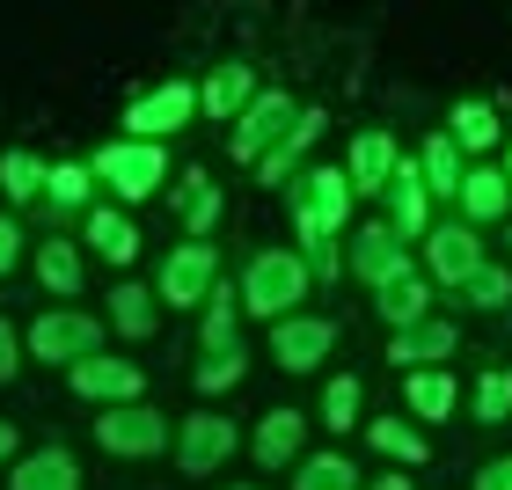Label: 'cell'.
Masks as SVG:
<instances>
[{
	"instance_id": "6da1fadb",
	"label": "cell",
	"mask_w": 512,
	"mask_h": 490,
	"mask_svg": "<svg viewBox=\"0 0 512 490\" xmlns=\"http://www.w3.org/2000/svg\"><path fill=\"white\" fill-rule=\"evenodd\" d=\"M308 293H315V278H308V264H300V249H256L242 264V286H235L242 315H256V322L300 315V300H308Z\"/></svg>"
},
{
	"instance_id": "7a4b0ae2",
	"label": "cell",
	"mask_w": 512,
	"mask_h": 490,
	"mask_svg": "<svg viewBox=\"0 0 512 490\" xmlns=\"http://www.w3.org/2000/svg\"><path fill=\"white\" fill-rule=\"evenodd\" d=\"M88 176H96V191H110L118 205H147L161 183H169V147H147V139H110V147L88 154Z\"/></svg>"
},
{
	"instance_id": "3957f363",
	"label": "cell",
	"mask_w": 512,
	"mask_h": 490,
	"mask_svg": "<svg viewBox=\"0 0 512 490\" xmlns=\"http://www.w3.org/2000/svg\"><path fill=\"white\" fill-rule=\"evenodd\" d=\"M22 352L44 359V366H66L74 373L81 359H103V315H81V308H44L30 330H22Z\"/></svg>"
},
{
	"instance_id": "277c9868",
	"label": "cell",
	"mask_w": 512,
	"mask_h": 490,
	"mask_svg": "<svg viewBox=\"0 0 512 490\" xmlns=\"http://www.w3.org/2000/svg\"><path fill=\"white\" fill-rule=\"evenodd\" d=\"M96 447L118 454V461H154V454L176 447V425L154 403H125V410H103L96 417Z\"/></svg>"
},
{
	"instance_id": "5b68a950",
	"label": "cell",
	"mask_w": 512,
	"mask_h": 490,
	"mask_svg": "<svg viewBox=\"0 0 512 490\" xmlns=\"http://www.w3.org/2000/svg\"><path fill=\"white\" fill-rule=\"evenodd\" d=\"M220 286V249L213 242H176L169 256H161V271H154V300L161 308H205V293Z\"/></svg>"
},
{
	"instance_id": "8992f818",
	"label": "cell",
	"mask_w": 512,
	"mask_h": 490,
	"mask_svg": "<svg viewBox=\"0 0 512 490\" xmlns=\"http://www.w3.org/2000/svg\"><path fill=\"white\" fill-rule=\"evenodd\" d=\"M198 118V88L191 81H154V88H139V96L125 103V132L118 139H147V147H161L169 132H183Z\"/></svg>"
},
{
	"instance_id": "52a82bcc",
	"label": "cell",
	"mask_w": 512,
	"mask_h": 490,
	"mask_svg": "<svg viewBox=\"0 0 512 490\" xmlns=\"http://www.w3.org/2000/svg\"><path fill=\"white\" fill-rule=\"evenodd\" d=\"M235 447H242L235 417H220V410L176 417V476H220L227 461H235Z\"/></svg>"
},
{
	"instance_id": "ba28073f",
	"label": "cell",
	"mask_w": 512,
	"mask_h": 490,
	"mask_svg": "<svg viewBox=\"0 0 512 490\" xmlns=\"http://www.w3.org/2000/svg\"><path fill=\"white\" fill-rule=\"evenodd\" d=\"M66 388L81 395V403H96V410H125V403H147V373H139L132 359H81L74 373H66Z\"/></svg>"
},
{
	"instance_id": "9c48e42d",
	"label": "cell",
	"mask_w": 512,
	"mask_h": 490,
	"mask_svg": "<svg viewBox=\"0 0 512 490\" xmlns=\"http://www.w3.org/2000/svg\"><path fill=\"white\" fill-rule=\"evenodd\" d=\"M293 118H300V110H293L286 88H256V103L235 118V139H227V147H235V161H249V169H256V161H264L278 139H286Z\"/></svg>"
},
{
	"instance_id": "30bf717a",
	"label": "cell",
	"mask_w": 512,
	"mask_h": 490,
	"mask_svg": "<svg viewBox=\"0 0 512 490\" xmlns=\"http://www.w3.org/2000/svg\"><path fill=\"white\" fill-rule=\"evenodd\" d=\"M483 271V242H476V227H461V220H439L432 235H425V278L432 286H469V278Z\"/></svg>"
},
{
	"instance_id": "8fae6325",
	"label": "cell",
	"mask_w": 512,
	"mask_h": 490,
	"mask_svg": "<svg viewBox=\"0 0 512 490\" xmlns=\"http://www.w3.org/2000/svg\"><path fill=\"white\" fill-rule=\"evenodd\" d=\"M330 352H337V322L330 315H286V322H271V359L286 373H315Z\"/></svg>"
},
{
	"instance_id": "7c38bea8",
	"label": "cell",
	"mask_w": 512,
	"mask_h": 490,
	"mask_svg": "<svg viewBox=\"0 0 512 490\" xmlns=\"http://www.w3.org/2000/svg\"><path fill=\"white\" fill-rule=\"evenodd\" d=\"M249 454H256V469H271V476H286V469H300L308 461V417L300 410H264L256 417V432H249Z\"/></svg>"
},
{
	"instance_id": "4fadbf2b",
	"label": "cell",
	"mask_w": 512,
	"mask_h": 490,
	"mask_svg": "<svg viewBox=\"0 0 512 490\" xmlns=\"http://www.w3.org/2000/svg\"><path fill=\"white\" fill-rule=\"evenodd\" d=\"M381 198H388V235L403 242V249L432 235V198H425V176H417V161H410V154L395 161V183H388Z\"/></svg>"
},
{
	"instance_id": "5bb4252c",
	"label": "cell",
	"mask_w": 512,
	"mask_h": 490,
	"mask_svg": "<svg viewBox=\"0 0 512 490\" xmlns=\"http://www.w3.org/2000/svg\"><path fill=\"white\" fill-rule=\"evenodd\" d=\"M395 161H403V147H395V132H359L352 154H344V183H352V198H381L395 183Z\"/></svg>"
},
{
	"instance_id": "9a60e30c",
	"label": "cell",
	"mask_w": 512,
	"mask_h": 490,
	"mask_svg": "<svg viewBox=\"0 0 512 490\" xmlns=\"http://www.w3.org/2000/svg\"><path fill=\"white\" fill-rule=\"evenodd\" d=\"M249 103H256V66H249V59H220L213 74L198 81V110H205L213 125H235Z\"/></svg>"
},
{
	"instance_id": "2e32d148",
	"label": "cell",
	"mask_w": 512,
	"mask_h": 490,
	"mask_svg": "<svg viewBox=\"0 0 512 490\" xmlns=\"http://www.w3.org/2000/svg\"><path fill=\"white\" fill-rule=\"evenodd\" d=\"M403 264H410V249L388 235V220H366V227H352V264H344V271H352L359 286H388V278L403 271Z\"/></svg>"
},
{
	"instance_id": "e0dca14e",
	"label": "cell",
	"mask_w": 512,
	"mask_h": 490,
	"mask_svg": "<svg viewBox=\"0 0 512 490\" xmlns=\"http://www.w3.org/2000/svg\"><path fill=\"white\" fill-rule=\"evenodd\" d=\"M374 315L388 322V330H417V322H432V278L403 264L388 286H374Z\"/></svg>"
},
{
	"instance_id": "ac0fdd59",
	"label": "cell",
	"mask_w": 512,
	"mask_h": 490,
	"mask_svg": "<svg viewBox=\"0 0 512 490\" xmlns=\"http://www.w3.org/2000/svg\"><path fill=\"white\" fill-rule=\"evenodd\" d=\"M454 344H461L454 322L432 315V322H417V330H395V337H388V359L403 366V373H432L439 359H454Z\"/></svg>"
},
{
	"instance_id": "d6986e66",
	"label": "cell",
	"mask_w": 512,
	"mask_h": 490,
	"mask_svg": "<svg viewBox=\"0 0 512 490\" xmlns=\"http://www.w3.org/2000/svg\"><path fill=\"white\" fill-rule=\"evenodd\" d=\"M103 330H118L125 344H147V337L161 330V300H154V286H132V278H118V286H110Z\"/></svg>"
},
{
	"instance_id": "ffe728a7",
	"label": "cell",
	"mask_w": 512,
	"mask_h": 490,
	"mask_svg": "<svg viewBox=\"0 0 512 490\" xmlns=\"http://www.w3.org/2000/svg\"><path fill=\"white\" fill-rule=\"evenodd\" d=\"M8 490H81V461L66 447H30L8 469Z\"/></svg>"
},
{
	"instance_id": "44dd1931",
	"label": "cell",
	"mask_w": 512,
	"mask_h": 490,
	"mask_svg": "<svg viewBox=\"0 0 512 490\" xmlns=\"http://www.w3.org/2000/svg\"><path fill=\"white\" fill-rule=\"evenodd\" d=\"M44 205H52L59 220L96 213V176H88V161H52V169H44Z\"/></svg>"
},
{
	"instance_id": "7402d4cb",
	"label": "cell",
	"mask_w": 512,
	"mask_h": 490,
	"mask_svg": "<svg viewBox=\"0 0 512 490\" xmlns=\"http://www.w3.org/2000/svg\"><path fill=\"white\" fill-rule=\"evenodd\" d=\"M461 227H491V220H505L512 213V183H505V169H469L461 176Z\"/></svg>"
},
{
	"instance_id": "603a6c76",
	"label": "cell",
	"mask_w": 512,
	"mask_h": 490,
	"mask_svg": "<svg viewBox=\"0 0 512 490\" xmlns=\"http://www.w3.org/2000/svg\"><path fill=\"white\" fill-rule=\"evenodd\" d=\"M81 242L96 249L103 264H118V271H125L132 256H139V227H132V213H118V205H96V213L81 220Z\"/></svg>"
},
{
	"instance_id": "cb8c5ba5",
	"label": "cell",
	"mask_w": 512,
	"mask_h": 490,
	"mask_svg": "<svg viewBox=\"0 0 512 490\" xmlns=\"http://www.w3.org/2000/svg\"><path fill=\"white\" fill-rule=\"evenodd\" d=\"M220 183L205 176V169H191L183 176V191H176V220H183V242H213V227H220Z\"/></svg>"
},
{
	"instance_id": "d4e9b609",
	"label": "cell",
	"mask_w": 512,
	"mask_h": 490,
	"mask_svg": "<svg viewBox=\"0 0 512 490\" xmlns=\"http://www.w3.org/2000/svg\"><path fill=\"white\" fill-rule=\"evenodd\" d=\"M322 125H330V118H322V110L308 103V110H300V118L286 125V139H278V147H271L264 161H256V183H286V176L300 169V154H308L315 139H322Z\"/></svg>"
},
{
	"instance_id": "484cf974",
	"label": "cell",
	"mask_w": 512,
	"mask_h": 490,
	"mask_svg": "<svg viewBox=\"0 0 512 490\" xmlns=\"http://www.w3.org/2000/svg\"><path fill=\"white\" fill-rule=\"evenodd\" d=\"M417 176H425V198H461V176H469V161L447 132H432L425 147H417Z\"/></svg>"
},
{
	"instance_id": "4316f807",
	"label": "cell",
	"mask_w": 512,
	"mask_h": 490,
	"mask_svg": "<svg viewBox=\"0 0 512 490\" xmlns=\"http://www.w3.org/2000/svg\"><path fill=\"white\" fill-rule=\"evenodd\" d=\"M81 278H88V264H81V242H37V286L44 293H59V300H74L81 293Z\"/></svg>"
},
{
	"instance_id": "83f0119b",
	"label": "cell",
	"mask_w": 512,
	"mask_h": 490,
	"mask_svg": "<svg viewBox=\"0 0 512 490\" xmlns=\"http://www.w3.org/2000/svg\"><path fill=\"white\" fill-rule=\"evenodd\" d=\"M447 139L461 147V161H469V154H491L498 139H505V125H498V110H491V103H454Z\"/></svg>"
},
{
	"instance_id": "f1b7e54d",
	"label": "cell",
	"mask_w": 512,
	"mask_h": 490,
	"mask_svg": "<svg viewBox=\"0 0 512 490\" xmlns=\"http://www.w3.org/2000/svg\"><path fill=\"white\" fill-rule=\"evenodd\" d=\"M198 315H205V322H198L205 352H235V344H242V300H235V286H213Z\"/></svg>"
},
{
	"instance_id": "f546056e",
	"label": "cell",
	"mask_w": 512,
	"mask_h": 490,
	"mask_svg": "<svg viewBox=\"0 0 512 490\" xmlns=\"http://www.w3.org/2000/svg\"><path fill=\"white\" fill-rule=\"evenodd\" d=\"M403 403H410V417H425V425L454 417V373H447V366H432V373H403Z\"/></svg>"
},
{
	"instance_id": "4dcf8cb0",
	"label": "cell",
	"mask_w": 512,
	"mask_h": 490,
	"mask_svg": "<svg viewBox=\"0 0 512 490\" xmlns=\"http://www.w3.org/2000/svg\"><path fill=\"white\" fill-rule=\"evenodd\" d=\"M44 169H52V161H37L30 147H8L0 154V198L8 205H37L44 198Z\"/></svg>"
},
{
	"instance_id": "1f68e13d",
	"label": "cell",
	"mask_w": 512,
	"mask_h": 490,
	"mask_svg": "<svg viewBox=\"0 0 512 490\" xmlns=\"http://www.w3.org/2000/svg\"><path fill=\"white\" fill-rule=\"evenodd\" d=\"M366 439H374L388 461H403V469H417V461L432 454V447H425V432L403 425V417H366Z\"/></svg>"
},
{
	"instance_id": "d6a6232c",
	"label": "cell",
	"mask_w": 512,
	"mask_h": 490,
	"mask_svg": "<svg viewBox=\"0 0 512 490\" xmlns=\"http://www.w3.org/2000/svg\"><path fill=\"white\" fill-rule=\"evenodd\" d=\"M293 490H359V469L352 454H308L293 469Z\"/></svg>"
},
{
	"instance_id": "836d02e7",
	"label": "cell",
	"mask_w": 512,
	"mask_h": 490,
	"mask_svg": "<svg viewBox=\"0 0 512 490\" xmlns=\"http://www.w3.org/2000/svg\"><path fill=\"white\" fill-rule=\"evenodd\" d=\"M366 417V388H359V373H337L330 388H322V425L330 432H352Z\"/></svg>"
},
{
	"instance_id": "e575fe53",
	"label": "cell",
	"mask_w": 512,
	"mask_h": 490,
	"mask_svg": "<svg viewBox=\"0 0 512 490\" xmlns=\"http://www.w3.org/2000/svg\"><path fill=\"white\" fill-rule=\"evenodd\" d=\"M242 373H249V344H235V352H205L198 359V395H227V388H242Z\"/></svg>"
},
{
	"instance_id": "d590c367",
	"label": "cell",
	"mask_w": 512,
	"mask_h": 490,
	"mask_svg": "<svg viewBox=\"0 0 512 490\" xmlns=\"http://www.w3.org/2000/svg\"><path fill=\"white\" fill-rule=\"evenodd\" d=\"M505 417H512V373L491 366V373L476 381V425H505Z\"/></svg>"
},
{
	"instance_id": "8d00e7d4",
	"label": "cell",
	"mask_w": 512,
	"mask_h": 490,
	"mask_svg": "<svg viewBox=\"0 0 512 490\" xmlns=\"http://www.w3.org/2000/svg\"><path fill=\"white\" fill-rule=\"evenodd\" d=\"M461 300H469V308H483V315L505 308V300H512V271H505V264H483L469 286H461Z\"/></svg>"
},
{
	"instance_id": "74e56055",
	"label": "cell",
	"mask_w": 512,
	"mask_h": 490,
	"mask_svg": "<svg viewBox=\"0 0 512 490\" xmlns=\"http://www.w3.org/2000/svg\"><path fill=\"white\" fill-rule=\"evenodd\" d=\"M15 373H22V330L0 315V381H15Z\"/></svg>"
},
{
	"instance_id": "f35d334b",
	"label": "cell",
	"mask_w": 512,
	"mask_h": 490,
	"mask_svg": "<svg viewBox=\"0 0 512 490\" xmlns=\"http://www.w3.org/2000/svg\"><path fill=\"white\" fill-rule=\"evenodd\" d=\"M469 490H512V454H498V461H483V469L469 476Z\"/></svg>"
},
{
	"instance_id": "ab89813d",
	"label": "cell",
	"mask_w": 512,
	"mask_h": 490,
	"mask_svg": "<svg viewBox=\"0 0 512 490\" xmlns=\"http://www.w3.org/2000/svg\"><path fill=\"white\" fill-rule=\"evenodd\" d=\"M15 264H22V227H15L8 213H0V278H8Z\"/></svg>"
},
{
	"instance_id": "60d3db41",
	"label": "cell",
	"mask_w": 512,
	"mask_h": 490,
	"mask_svg": "<svg viewBox=\"0 0 512 490\" xmlns=\"http://www.w3.org/2000/svg\"><path fill=\"white\" fill-rule=\"evenodd\" d=\"M15 461H22V432L0 417V469H15Z\"/></svg>"
},
{
	"instance_id": "b9f144b4",
	"label": "cell",
	"mask_w": 512,
	"mask_h": 490,
	"mask_svg": "<svg viewBox=\"0 0 512 490\" xmlns=\"http://www.w3.org/2000/svg\"><path fill=\"white\" fill-rule=\"evenodd\" d=\"M359 490H417V483H410V469H403V476H366Z\"/></svg>"
},
{
	"instance_id": "7bdbcfd3",
	"label": "cell",
	"mask_w": 512,
	"mask_h": 490,
	"mask_svg": "<svg viewBox=\"0 0 512 490\" xmlns=\"http://www.w3.org/2000/svg\"><path fill=\"white\" fill-rule=\"evenodd\" d=\"M505 183H512V139H505Z\"/></svg>"
},
{
	"instance_id": "ee69618b",
	"label": "cell",
	"mask_w": 512,
	"mask_h": 490,
	"mask_svg": "<svg viewBox=\"0 0 512 490\" xmlns=\"http://www.w3.org/2000/svg\"><path fill=\"white\" fill-rule=\"evenodd\" d=\"M227 490H264V483H227Z\"/></svg>"
}]
</instances>
